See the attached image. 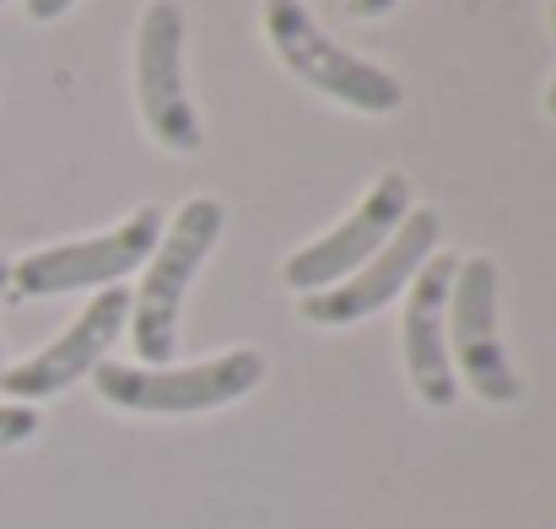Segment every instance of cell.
<instances>
[{
    "mask_svg": "<svg viewBox=\"0 0 556 529\" xmlns=\"http://www.w3.org/2000/svg\"><path fill=\"white\" fill-rule=\"evenodd\" d=\"M38 427H43L38 405L0 400V454H5V449H16V443H27V438H38Z\"/></svg>",
    "mask_w": 556,
    "mask_h": 529,
    "instance_id": "cell-11",
    "label": "cell"
},
{
    "mask_svg": "<svg viewBox=\"0 0 556 529\" xmlns=\"http://www.w3.org/2000/svg\"><path fill=\"white\" fill-rule=\"evenodd\" d=\"M400 0H346V11L357 16V22H378V16H389Z\"/></svg>",
    "mask_w": 556,
    "mask_h": 529,
    "instance_id": "cell-13",
    "label": "cell"
},
{
    "mask_svg": "<svg viewBox=\"0 0 556 529\" xmlns=\"http://www.w3.org/2000/svg\"><path fill=\"white\" fill-rule=\"evenodd\" d=\"M552 33H556V0H552Z\"/></svg>",
    "mask_w": 556,
    "mask_h": 529,
    "instance_id": "cell-15",
    "label": "cell"
},
{
    "mask_svg": "<svg viewBox=\"0 0 556 529\" xmlns=\"http://www.w3.org/2000/svg\"><path fill=\"white\" fill-rule=\"evenodd\" d=\"M438 232H443V216H438L432 205H410V216L394 227V238L372 254L363 270H352L346 281H336V287H325V292L298 298L303 325L346 330V325H363L378 308H389V303L416 281V270L438 254Z\"/></svg>",
    "mask_w": 556,
    "mask_h": 529,
    "instance_id": "cell-7",
    "label": "cell"
},
{
    "mask_svg": "<svg viewBox=\"0 0 556 529\" xmlns=\"http://www.w3.org/2000/svg\"><path fill=\"white\" fill-rule=\"evenodd\" d=\"M125 325H130V292L125 287L92 292V303L43 352H33L27 362H16V367L0 373V394L16 400V405H38V400L71 389L76 378H92V367L109 362L114 341L125 336Z\"/></svg>",
    "mask_w": 556,
    "mask_h": 529,
    "instance_id": "cell-9",
    "label": "cell"
},
{
    "mask_svg": "<svg viewBox=\"0 0 556 529\" xmlns=\"http://www.w3.org/2000/svg\"><path fill=\"white\" fill-rule=\"evenodd\" d=\"M265 378V356L254 347H232L222 356L189 362V367H130V362H98L92 389L103 405L130 411V416H200L222 411L243 394H254Z\"/></svg>",
    "mask_w": 556,
    "mask_h": 529,
    "instance_id": "cell-3",
    "label": "cell"
},
{
    "mask_svg": "<svg viewBox=\"0 0 556 529\" xmlns=\"http://www.w3.org/2000/svg\"><path fill=\"white\" fill-rule=\"evenodd\" d=\"M0 5H5V0H0Z\"/></svg>",
    "mask_w": 556,
    "mask_h": 529,
    "instance_id": "cell-17",
    "label": "cell"
},
{
    "mask_svg": "<svg viewBox=\"0 0 556 529\" xmlns=\"http://www.w3.org/2000/svg\"><path fill=\"white\" fill-rule=\"evenodd\" d=\"M454 254H432L416 281L405 287V319H400V356L405 378L421 405L448 411L459 400L454 356H448V287H454Z\"/></svg>",
    "mask_w": 556,
    "mask_h": 529,
    "instance_id": "cell-10",
    "label": "cell"
},
{
    "mask_svg": "<svg viewBox=\"0 0 556 529\" xmlns=\"http://www.w3.org/2000/svg\"><path fill=\"white\" fill-rule=\"evenodd\" d=\"M265 38L270 54L314 92H325L330 103L352 109V114H394L405 103V87L394 71H383L378 60L352 54L346 43H336L319 16L308 11V0H265Z\"/></svg>",
    "mask_w": 556,
    "mask_h": 529,
    "instance_id": "cell-2",
    "label": "cell"
},
{
    "mask_svg": "<svg viewBox=\"0 0 556 529\" xmlns=\"http://www.w3.org/2000/svg\"><path fill=\"white\" fill-rule=\"evenodd\" d=\"M410 205H416L410 178L400 174V168L378 174L368 189H363V200H357V211H352L346 222H336L325 238L303 243V249L287 260V287H292L298 298H308V292H325V287L346 281L352 270H363L372 254L394 238V227L410 216Z\"/></svg>",
    "mask_w": 556,
    "mask_h": 529,
    "instance_id": "cell-8",
    "label": "cell"
},
{
    "mask_svg": "<svg viewBox=\"0 0 556 529\" xmlns=\"http://www.w3.org/2000/svg\"><path fill=\"white\" fill-rule=\"evenodd\" d=\"M227 227V211L216 194H189L185 205L174 211V222L163 227L152 260L141 265L147 281L130 292V341H136V356L141 367H168L174 352H179V308H185L189 281L200 276L205 254L216 249Z\"/></svg>",
    "mask_w": 556,
    "mask_h": 529,
    "instance_id": "cell-1",
    "label": "cell"
},
{
    "mask_svg": "<svg viewBox=\"0 0 556 529\" xmlns=\"http://www.w3.org/2000/svg\"><path fill=\"white\" fill-rule=\"evenodd\" d=\"M163 211L141 205L130 211L114 232H92V238H71L54 249H33L11 265V287L16 298H60V292H87V287H119L125 276H136L157 238H163Z\"/></svg>",
    "mask_w": 556,
    "mask_h": 529,
    "instance_id": "cell-4",
    "label": "cell"
},
{
    "mask_svg": "<svg viewBox=\"0 0 556 529\" xmlns=\"http://www.w3.org/2000/svg\"><path fill=\"white\" fill-rule=\"evenodd\" d=\"M448 341H454V378L470 383L476 400L486 405H514L519 400V373L503 347V276L486 254H470L454 265L448 287Z\"/></svg>",
    "mask_w": 556,
    "mask_h": 529,
    "instance_id": "cell-6",
    "label": "cell"
},
{
    "mask_svg": "<svg viewBox=\"0 0 556 529\" xmlns=\"http://www.w3.org/2000/svg\"><path fill=\"white\" fill-rule=\"evenodd\" d=\"M71 5H81V0H27V16L33 22H60Z\"/></svg>",
    "mask_w": 556,
    "mask_h": 529,
    "instance_id": "cell-12",
    "label": "cell"
},
{
    "mask_svg": "<svg viewBox=\"0 0 556 529\" xmlns=\"http://www.w3.org/2000/svg\"><path fill=\"white\" fill-rule=\"evenodd\" d=\"M0 373H5V356H0Z\"/></svg>",
    "mask_w": 556,
    "mask_h": 529,
    "instance_id": "cell-16",
    "label": "cell"
},
{
    "mask_svg": "<svg viewBox=\"0 0 556 529\" xmlns=\"http://www.w3.org/2000/svg\"><path fill=\"white\" fill-rule=\"evenodd\" d=\"M136 109L147 136L189 158L205 147L200 114L189 103L185 87V5L179 0H147L141 5V27H136Z\"/></svg>",
    "mask_w": 556,
    "mask_h": 529,
    "instance_id": "cell-5",
    "label": "cell"
},
{
    "mask_svg": "<svg viewBox=\"0 0 556 529\" xmlns=\"http://www.w3.org/2000/svg\"><path fill=\"white\" fill-rule=\"evenodd\" d=\"M546 114L556 119V76H552V87H546Z\"/></svg>",
    "mask_w": 556,
    "mask_h": 529,
    "instance_id": "cell-14",
    "label": "cell"
}]
</instances>
